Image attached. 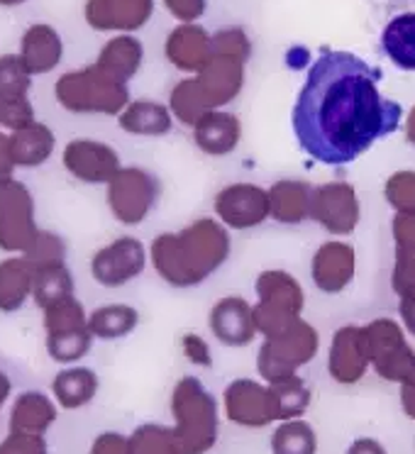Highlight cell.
Returning a JSON list of instances; mask_svg holds the SVG:
<instances>
[{
	"label": "cell",
	"mask_w": 415,
	"mask_h": 454,
	"mask_svg": "<svg viewBox=\"0 0 415 454\" xmlns=\"http://www.w3.org/2000/svg\"><path fill=\"white\" fill-rule=\"evenodd\" d=\"M369 369V355H366L362 325H342L333 335L330 352H327V372L333 381L342 386H355L364 379Z\"/></svg>",
	"instance_id": "17"
},
{
	"label": "cell",
	"mask_w": 415,
	"mask_h": 454,
	"mask_svg": "<svg viewBox=\"0 0 415 454\" xmlns=\"http://www.w3.org/2000/svg\"><path fill=\"white\" fill-rule=\"evenodd\" d=\"M139 327V310L129 303H106L89 313V330L93 340L118 342Z\"/></svg>",
	"instance_id": "32"
},
{
	"label": "cell",
	"mask_w": 415,
	"mask_h": 454,
	"mask_svg": "<svg viewBox=\"0 0 415 454\" xmlns=\"http://www.w3.org/2000/svg\"><path fill=\"white\" fill-rule=\"evenodd\" d=\"M174 433L186 454H208L220 437V403L198 376H181L168 398Z\"/></svg>",
	"instance_id": "3"
},
{
	"label": "cell",
	"mask_w": 415,
	"mask_h": 454,
	"mask_svg": "<svg viewBox=\"0 0 415 454\" xmlns=\"http://www.w3.org/2000/svg\"><path fill=\"white\" fill-rule=\"evenodd\" d=\"M61 167L71 178L89 186H108L110 178L122 168L118 149L93 137H76L61 149Z\"/></svg>",
	"instance_id": "12"
},
{
	"label": "cell",
	"mask_w": 415,
	"mask_h": 454,
	"mask_svg": "<svg viewBox=\"0 0 415 454\" xmlns=\"http://www.w3.org/2000/svg\"><path fill=\"white\" fill-rule=\"evenodd\" d=\"M213 210L228 230H252L269 220V191L249 181L228 184L213 198Z\"/></svg>",
	"instance_id": "14"
},
{
	"label": "cell",
	"mask_w": 415,
	"mask_h": 454,
	"mask_svg": "<svg viewBox=\"0 0 415 454\" xmlns=\"http://www.w3.org/2000/svg\"><path fill=\"white\" fill-rule=\"evenodd\" d=\"M164 57L174 69L196 76L213 57V35L198 22L176 25L164 40Z\"/></svg>",
	"instance_id": "19"
},
{
	"label": "cell",
	"mask_w": 415,
	"mask_h": 454,
	"mask_svg": "<svg viewBox=\"0 0 415 454\" xmlns=\"http://www.w3.org/2000/svg\"><path fill=\"white\" fill-rule=\"evenodd\" d=\"M381 71L349 51H323L294 106L298 147L320 164L345 167L398 129L403 110L379 90Z\"/></svg>",
	"instance_id": "1"
},
{
	"label": "cell",
	"mask_w": 415,
	"mask_h": 454,
	"mask_svg": "<svg viewBox=\"0 0 415 454\" xmlns=\"http://www.w3.org/2000/svg\"><path fill=\"white\" fill-rule=\"evenodd\" d=\"M54 98L71 115L118 118L129 100V86L120 83L96 64L61 74L54 83Z\"/></svg>",
	"instance_id": "4"
},
{
	"label": "cell",
	"mask_w": 415,
	"mask_h": 454,
	"mask_svg": "<svg viewBox=\"0 0 415 454\" xmlns=\"http://www.w3.org/2000/svg\"><path fill=\"white\" fill-rule=\"evenodd\" d=\"M181 352L186 356L191 364L196 366H210L213 364V352H210V345H208L203 337L198 333H186L181 337Z\"/></svg>",
	"instance_id": "47"
},
{
	"label": "cell",
	"mask_w": 415,
	"mask_h": 454,
	"mask_svg": "<svg viewBox=\"0 0 415 454\" xmlns=\"http://www.w3.org/2000/svg\"><path fill=\"white\" fill-rule=\"evenodd\" d=\"M32 76L18 51L0 54V98L30 96Z\"/></svg>",
	"instance_id": "40"
},
{
	"label": "cell",
	"mask_w": 415,
	"mask_h": 454,
	"mask_svg": "<svg viewBox=\"0 0 415 454\" xmlns=\"http://www.w3.org/2000/svg\"><path fill=\"white\" fill-rule=\"evenodd\" d=\"M242 142V122L230 110H210L193 128V145L208 157H228Z\"/></svg>",
	"instance_id": "23"
},
{
	"label": "cell",
	"mask_w": 415,
	"mask_h": 454,
	"mask_svg": "<svg viewBox=\"0 0 415 454\" xmlns=\"http://www.w3.org/2000/svg\"><path fill=\"white\" fill-rule=\"evenodd\" d=\"M398 386H401V391H398V395H401V408H403V413L411 420H415V366Z\"/></svg>",
	"instance_id": "49"
},
{
	"label": "cell",
	"mask_w": 415,
	"mask_h": 454,
	"mask_svg": "<svg viewBox=\"0 0 415 454\" xmlns=\"http://www.w3.org/2000/svg\"><path fill=\"white\" fill-rule=\"evenodd\" d=\"M196 81L208 106L213 110H225L232 100L238 98L245 86V61L213 54L203 69L196 74Z\"/></svg>",
	"instance_id": "20"
},
{
	"label": "cell",
	"mask_w": 415,
	"mask_h": 454,
	"mask_svg": "<svg viewBox=\"0 0 415 454\" xmlns=\"http://www.w3.org/2000/svg\"><path fill=\"white\" fill-rule=\"evenodd\" d=\"M118 122L122 132H128L132 137H167L174 129V115L168 110L167 103H159L152 98L129 100L125 110L118 115Z\"/></svg>",
	"instance_id": "26"
},
{
	"label": "cell",
	"mask_w": 415,
	"mask_h": 454,
	"mask_svg": "<svg viewBox=\"0 0 415 454\" xmlns=\"http://www.w3.org/2000/svg\"><path fill=\"white\" fill-rule=\"evenodd\" d=\"M395 259L391 284L398 298L415 296V215H394Z\"/></svg>",
	"instance_id": "29"
},
{
	"label": "cell",
	"mask_w": 415,
	"mask_h": 454,
	"mask_svg": "<svg viewBox=\"0 0 415 454\" xmlns=\"http://www.w3.org/2000/svg\"><path fill=\"white\" fill-rule=\"evenodd\" d=\"M384 198L395 215H415V171L401 168L386 178Z\"/></svg>",
	"instance_id": "41"
},
{
	"label": "cell",
	"mask_w": 415,
	"mask_h": 454,
	"mask_svg": "<svg viewBox=\"0 0 415 454\" xmlns=\"http://www.w3.org/2000/svg\"><path fill=\"white\" fill-rule=\"evenodd\" d=\"M35 118V106L30 96H18V98H0V132L11 135L15 129L30 125Z\"/></svg>",
	"instance_id": "44"
},
{
	"label": "cell",
	"mask_w": 415,
	"mask_h": 454,
	"mask_svg": "<svg viewBox=\"0 0 415 454\" xmlns=\"http://www.w3.org/2000/svg\"><path fill=\"white\" fill-rule=\"evenodd\" d=\"M405 137L411 145H415V108L408 113V118H405Z\"/></svg>",
	"instance_id": "54"
},
{
	"label": "cell",
	"mask_w": 415,
	"mask_h": 454,
	"mask_svg": "<svg viewBox=\"0 0 415 454\" xmlns=\"http://www.w3.org/2000/svg\"><path fill=\"white\" fill-rule=\"evenodd\" d=\"M27 0H0V8H20Z\"/></svg>",
	"instance_id": "55"
},
{
	"label": "cell",
	"mask_w": 415,
	"mask_h": 454,
	"mask_svg": "<svg viewBox=\"0 0 415 454\" xmlns=\"http://www.w3.org/2000/svg\"><path fill=\"white\" fill-rule=\"evenodd\" d=\"M59 418V405L51 394L30 388L12 398L11 415H8V433L22 434H44L50 433L51 425Z\"/></svg>",
	"instance_id": "22"
},
{
	"label": "cell",
	"mask_w": 415,
	"mask_h": 454,
	"mask_svg": "<svg viewBox=\"0 0 415 454\" xmlns=\"http://www.w3.org/2000/svg\"><path fill=\"white\" fill-rule=\"evenodd\" d=\"M223 413L232 425L259 430L271 423H278L277 403L271 388L264 381L239 376L232 379L223 391Z\"/></svg>",
	"instance_id": "11"
},
{
	"label": "cell",
	"mask_w": 415,
	"mask_h": 454,
	"mask_svg": "<svg viewBox=\"0 0 415 454\" xmlns=\"http://www.w3.org/2000/svg\"><path fill=\"white\" fill-rule=\"evenodd\" d=\"M0 454H50V444L42 434L8 433L0 440Z\"/></svg>",
	"instance_id": "45"
},
{
	"label": "cell",
	"mask_w": 415,
	"mask_h": 454,
	"mask_svg": "<svg viewBox=\"0 0 415 454\" xmlns=\"http://www.w3.org/2000/svg\"><path fill=\"white\" fill-rule=\"evenodd\" d=\"M271 454H317L316 427L303 418L284 420L271 433Z\"/></svg>",
	"instance_id": "38"
},
{
	"label": "cell",
	"mask_w": 415,
	"mask_h": 454,
	"mask_svg": "<svg viewBox=\"0 0 415 454\" xmlns=\"http://www.w3.org/2000/svg\"><path fill=\"white\" fill-rule=\"evenodd\" d=\"M100 391V376L86 364L61 366L51 379V398L59 411H81L96 401Z\"/></svg>",
	"instance_id": "24"
},
{
	"label": "cell",
	"mask_w": 415,
	"mask_h": 454,
	"mask_svg": "<svg viewBox=\"0 0 415 454\" xmlns=\"http://www.w3.org/2000/svg\"><path fill=\"white\" fill-rule=\"evenodd\" d=\"M67 252H69L67 239L57 235V232L42 227L37 239L32 242L27 254H22V257L27 259L32 267H40V264H51V262H67Z\"/></svg>",
	"instance_id": "42"
},
{
	"label": "cell",
	"mask_w": 415,
	"mask_h": 454,
	"mask_svg": "<svg viewBox=\"0 0 415 454\" xmlns=\"http://www.w3.org/2000/svg\"><path fill=\"white\" fill-rule=\"evenodd\" d=\"M42 325H44V335L81 330V327H89V310L81 303V298H64L59 303H51L42 310Z\"/></svg>",
	"instance_id": "39"
},
{
	"label": "cell",
	"mask_w": 415,
	"mask_h": 454,
	"mask_svg": "<svg viewBox=\"0 0 415 454\" xmlns=\"http://www.w3.org/2000/svg\"><path fill=\"white\" fill-rule=\"evenodd\" d=\"M347 454H386V447L374 437H356L355 442L347 447Z\"/></svg>",
	"instance_id": "51"
},
{
	"label": "cell",
	"mask_w": 415,
	"mask_h": 454,
	"mask_svg": "<svg viewBox=\"0 0 415 454\" xmlns=\"http://www.w3.org/2000/svg\"><path fill=\"white\" fill-rule=\"evenodd\" d=\"M161 5L178 25L198 22L208 11V0H161Z\"/></svg>",
	"instance_id": "46"
},
{
	"label": "cell",
	"mask_w": 415,
	"mask_h": 454,
	"mask_svg": "<svg viewBox=\"0 0 415 454\" xmlns=\"http://www.w3.org/2000/svg\"><path fill=\"white\" fill-rule=\"evenodd\" d=\"M317 349H320V335L303 317L277 335L264 337L257 352V372L262 381L274 384L288 376H296L298 369H303L316 359Z\"/></svg>",
	"instance_id": "6"
},
{
	"label": "cell",
	"mask_w": 415,
	"mask_h": 454,
	"mask_svg": "<svg viewBox=\"0 0 415 454\" xmlns=\"http://www.w3.org/2000/svg\"><path fill=\"white\" fill-rule=\"evenodd\" d=\"M93 335L89 327L81 330H69V333H54V335H44V349L51 362L61 366L81 364L93 349Z\"/></svg>",
	"instance_id": "36"
},
{
	"label": "cell",
	"mask_w": 415,
	"mask_h": 454,
	"mask_svg": "<svg viewBox=\"0 0 415 454\" xmlns=\"http://www.w3.org/2000/svg\"><path fill=\"white\" fill-rule=\"evenodd\" d=\"M40 230L37 200L30 186L15 176L0 184V252L27 254Z\"/></svg>",
	"instance_id": "8"
},
{
	"label": "cell",
	"mask_w": 415,
	"mask_h": 454,
	"mask_svg": "<svg viewBox=\"0 0 415 454\" xmlns=\"http://www.w3.org/2000/svg\"><path fill=\"white\" fill-rule=\"evenodd\" d=\"M232 252L230 230L218 217H198L149 245V264L171 288H196L225 267Z\"/></svg>",
	"instance_id": "2"
},
{
	"label": "cell",
	"mask_w": 415,
	"mask_h": 454,
	"mask_svg": "<svg viewBox=\"0 0 415 454\" xmlns=\"http://www.w3.org/2000/svg\"><path fill=\"white\" fill-rule=\"evenodd\" d=\"M168 110H171V115L176 122H181L184 128H196V122L206 113H210V106H208L206 96H203V90L198 86L196 76H186V79H181L171 89L168 93Z\"/></svg>",
	"instance_id": "34"
},
{
	"label": "cell",
	"mask_w": 415,
	"mask_h": 454,
	"mask_svg": "<svg viewBox=\"0 0 415 454\" xmlns=\"http://www.w3.org/2000/svg\"><path fill=\"white\" fill-rule=\"evenodd\" d=\"M93 64L115 81L129 86V81L137 76L142 71V64H145V44L137 35H113L103 44V50L98 51V59Z\"/></svg>",
	"instance_id": "27"
},
{
	"label": "cell",
	"mask_w": 415,
	"mask_h": 454,
	"mask_svg": "<svg viewBox=\"0 0 415 454\" xmlns=\"http://www.w3.org/2000/svg\"><path fill=\"white\" fill-rule=\"evenodd\" d=\"M11 395H12V379L0 369V411L5 408L8 401H11Z\"/></svg>",
	"instance_id": "53"
},
{
	"label": "cell",
	"mask_w": 415,
	"mask_h": 454,
	"mask_svg": "<svg viewBox=\"0 0 415 454\" xmlns=\"http://www.w3.org/2000/svg\"><path fill=\"white\" fill-rule=\"evenodd\" d=\"M161 200V178L145 167H122L106 186V206L120 225L137 227Z\"/></svg>",
	"instance_id": "7"
},
{
	"label": "cell",
	"mask_w": 415,
	"mask_h": 454,
	"mask_svg": "<svg viewBox=\"0 0 415 454\" xmlns=\"http://www.w3.org/2000/svg\"><path fill=\"white\" fill-rule=\"evenodd\" d=\"M381 50L401 71H415V11L394 15L381 32Z\"/></svg>",
	"instance_id": "33"
},
{
	"label": "cell",
	"mask_w": 415,
	"mask_h": 454,
	"mask_svg": "<svg viewBox=\"0 0 415 454\" xmlns=\"http://www.w3.org/2000/svg\"><path fill=\"white\" fill-rule=\"evenodd\" d=\"M208 327L220 345L247 347L257 340L254 308L247 298L225 296L213 303L208 313Z\"/></svg>",
	"instance_id": "16"
},
{
	"label": "cell",
	"mask_w": 415,
	"mask_h": 454,
	"mask_svg": "<svg viewBox=\"0 0 415 454\" xmlns=\"http://www.w3.org/2000/svg\"><path fill=\"white\" fill-rule=\"evenodd\" d=\"M356 274V252L342 239H333L316 249L310 259V278L323 294H342Z\"/></svg>",
	"instance_id": "18"
},
{
	"label": "cell",
	"mask_w": 415,
	"mask_h": 454,
	"mask_svg": "<svg viewBox=\"0 0 415 454\" xmlns=\"http://www.w3.org/2000/svg\"><path fill=\"white\" fill-rule=\"evenodd\" d=\"M398 313H401V327H403L408 335L415 337V296L401 298Z\"/></svg>",
	"instance_id": "52"
},
{
	"label": "cell",
	"mask_w": 415,
	"mask_h": 454,
	"mask_svg": "<svg viewBox=\"0 0 415 454\" xmlns=\"http://www.w3.org/2000/svg\"><path fill=\"white\" fill-rule=\"evenodd\" d=\"M269 388H271L274 403H277L278 423L303 418V413L308 411V405L313 401L310 386L306 384V379H301L298 374L288 376V379H281V381H274V384H269Z\"/></svg>",
	"instance_id": "37"
},
{
	"label": "cell",
	"mask_w": 415,
	"mask_h": 454,
	"mask_svg": "<svg viewBox=\"0 0 415 454\" xmlns=\"http://www.w3.org/2000/svg\"><path fill=\"white\" fill-rule=\"evenodd\" d=\"M257 303H254V325L262 337H271L294 325L303 317L306 294L294 274L284 269H267L254 284Z\"/></svg>",
	"instance_id": "5"
},
{
	"label": "cell",
	"mask_w": 415,
	"mask_h": 454,
	"mask_svg": "<svg viewBox=\"0 0 415 454\" xmlns=\"http://www.w3.org/2000/svg\"><path fill=\"white\" fill-rule=\"evenodd\" d=\"M269 217L281 225H301L310 220V193L313 186L298 178H284L267 188Z\"/></svg>",
	"instance_id": "28"
},
{
	"label": "cell",
	"mask_w": 415,
	"mask_h": 454,
	"mask_svg": "<svg viewBox=\"0 0 415 454\" xmlns=\"http://www.w3.org/2000/svg\"><path fill=\"white\" fill-rule=\"evenodd\" d=\"M8 142H11L12 161L18 168L44 167L57 152V135L42 120H32L30 125L11 132Z\"/></svg>",
	"instance_id": "25"
},
{
	"label": "cell",
	"mask_w": 415,
	"mask_h": 454,
	"mask_svg": "<svg viewBox=\"0 0 415 454\" xmlns=\"http://www.w3.org/2000/svg\"><path fill=\"white\" fill-rule=\"evenodd\" d=\"M149 264V247L132 235H120L93 252L90 278L103 288H122L137 281Z\"/></svg>",
	"instance_id": "10"
},
{
	"label": "cell",
	"mask_w": 415,
	"mask_h": 454,
	"mask_svg": "<svg viewBox=\"0 0 415 454\" xmlns=\"http://www.w3.org/2000/svg\"><path fill=\"white\" fill-rule=\"evenodd\" d=\"M32 301V264L25 257L0 259V313L12 316Z\"/></svg>",
	"instance_id": "30"
},
{
	"label": "cell",
	"mask_w": 415,
	"mask_h": 454,
	"mask_svg": "<svg viewBox=\"0 0 415 454\" xmlns=\"http://www.w3.org/2000/svg\"><path fill=\"white\" fill-rule=\"evenodd\" d=\"M89 454H129L128 434L118 433V430H106L93 437L89 447Z\"/></svg>",
	"instance_id": "48"
},
{
	"label": "cell",
	"mask_w": 415,
	"mask_h": 454,
	"mask_svg": "<svg viewBox=\"0 0 415 454\" xmlns=\"http://www.w3.org/2000/svg\"><path fill=\"white\" fill-rule=\"evenodd\" d=\"M129 454H186L171 425L142 423L128 434Z\"/></svg>",
	"instance_id": "35"
},
{
	"label": "cell",
	"mask_w": 415,
	"mask_h": 454,
	"mask_svg": "<svg viewBox=\"0 0 415 454\" xmlns=\"http://www.w3.org/2000/svg\"><path fill=\"white\" fill-rule=\"evenodd\" d=\"M310 220L330 235H349L362 220V203L352 184L330 181L313 188L310 193Z\"/></svg>",
	"instance_id": "13"
},
{
	"label": "cell",
	"mask_w": 415,
	"mask_h": 454,
	"mask_svg": "<svg viewBox=\"0 0 415 454\" xmlns=\"http://www.w3.org/2000/svg\"><path fill=\"white\" fill-rule=\"evenodd\" d=\"M369 366L384 381L401 384L415 366V349L405 340V330L394 317H376L362 325Z\"/></svg>",
	"instance_id": "9"
},
{
	"label": "cell",
	"mask_w": 415,
	"mask_h": 454,
	"mask_svg": "<svg viewBox=\"0 0 415 454\" xmlns=\"http://www.w3.org/2000/svg\"><path fill=\"white\" fill-rule=\"evenodd\" d=\"M20 59L32 76H47L64 61V40L50 22H32L20 37Z\"/></svg>",
	"instance_id": "21"
},
{
	"label": "cell",
	"mask_w": 415,
	"mask_h": 454,
	"mask_svg": "<svg viewBox=\"0 0 415 454\" xmlns=\"http://www.w3.org/2000/svg\"><path fill=\"white\" fill-rule=\"evenodd\" d=\"M213 54H223V57H232V59H239L247 64V59L252 57V42H249L247 32L242 27H220L215 35H213Z\"/></svg>",
	"instance_id": "43"
},
{
	"label": "cell",
	"mask_w": 415,
	"mask_h": 454,
	"mask_svg": "<svg viewBox=\"0 0 415 454\" xmlns=\"http://www.w3.org/2000/svg\"><path fill=\"white\" fill-rule=\"evenodd\" d=\"M157 0H86L83 20L93 32L135 35L154 18Z\"/></svg>",
	"instance_id": "15"
},
{
	"label": "cell",
	"mask_w": 415,
	"mask_h": 454,
	"mask_svg": "<svg viewBox=\"0 0 415 454\" xmlns=\"http://www.w3.org/2000/svg\"><path fill=\"white\" fill-rule=\"evenodd\" d=\"M15 161H12L11 154V142H8V135L0 132V184L11 181L15 176Z\"/></svg>",
	"instance_id": "50"
},
{
	"label": "cell",
	"mask_w": 415,
	"mask_h": 454,
	"mask_svg": "<svg viewBox=\"0 0 415 454\" xmlns=\"http://www.w3.org/2000/svg\"><path fill=\"white\" fill-rule=\"evenodd\" d=\"M74 288H76V281L67 262L32 267V303L40 310L51 303H59L64 298L76 296Z\"/></svg>",
	"instance_id": "31"
}]
</instances>
